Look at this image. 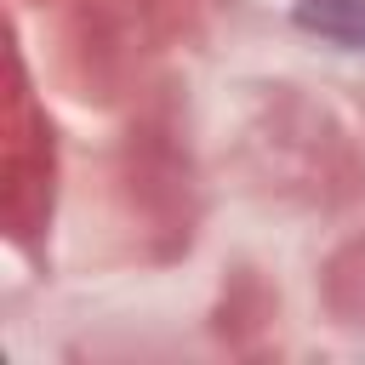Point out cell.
Returning <instances> with one entry per match:
<instances>
[{"label": "cell", "mask_w": 365, "mask_h": 365, "mask_svg": "<svg viewBox=\"0 0 365 365\" xmlns=\"http://www.w3.org/2000/svg\"><path fill=\"white\" fill-rule=\"evenodd\" d=\"M297 23L325 34L331 46L365 51V0H297Z\"/></svg>", "instance_id": "cell-1"}]
</instances>
